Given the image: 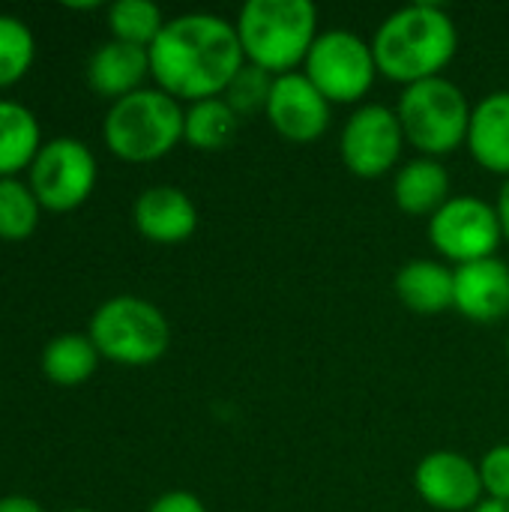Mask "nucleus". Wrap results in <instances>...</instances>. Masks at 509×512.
Returning <instances> with one entry per match:
<instances>
[{
  "label": "nucleus",
  "instance_id": "obj_13",
  "mask_svg": "<svg viewBox=\"0 0 509 512\" xmlns=\"http://www.w3.org/2000/svg\"><path fill=\"white\" fill-rule=\"evenodd\" d=\"M135 228L141 237L159 246L186 243L198 228V207L195 201L177 186H150L135 198L132 207Z\"/></svg>",
  "mask_w": 509,
  "mask_h": 512
},
{
  "label": "nucleus",
  "instance_id": "obj_8",
  "mask_svg": "<svg viewBox=\"0 0 509 512\" xmlns=\"http://www.w3.org/2000/svg\"><path fill=\"white\" fill-rule=\"evenodd\" d=\"M429 240L444 261L462 267L495 258L504 228L495 204L477 195H456L429 219Z\"/></svg>",
  "mask_w": 509,
  "mask_h": 512
},
{
  "label": "nucleus",
  "instance_id": "obj_29",
  "mask_svg": "<svg viewBox=\"0 0 509 512\" xmlns=\"http://www.w3.org/2000/svg\"><path fill=\"white\" fill-rule=\"evenodd\" d=\"M495 210H498V219H501V228H504V240L509 243V177L504 180V186H501V195H498Z\"/></svg>",
  "mask_w": 509,
  "mask_h": 512
},
{
  "label": "nucleus",
  "instance_id": "obj_6",
  "mask_svg": "<svg viewBox=\"0 0 509 512\" xmlns=\"http://www.w3.org/2000/svg\"><path fill=\"white\" fill-rule=\"evenodd\" d=\"M99 354L120 366H150L171 345V327L159 306L141 297H111L93 318L90 333Z\"/></svg>",
  "mask_w": 509,
  "mask_h": 512
},
{
  "label": "nucleus",
  "instance_id": "obj_16",
  "mask_svg": "<svg viewBox=\"0 0 509 512\" xmlns=\"http://www.w3.org/2000/svg\"><path fill=\"white\" fill-rule=\"evenodd\" d=\"M396 297L417 315H444L456 300V270L435 258H414L396 273Z\"/></svg>",
  "mask_w": 509,
  "mask_h": 512
},
{
  "label": "nucleus",
  "instance_id": "obj_30",
  "mask_svg": "<svg viewBox=\"0 0 509 512\" xmlns=\"http://www.w3.org/2000/svg\"><path fill=\"white\" fill-rule=\"evenodd\" d=\"M474 512H509V501H489L486 498Z\"/></svg>",
  "mask_w": 509,
  "mask_h": 512
},
{
  "label": "nucleus",
  "instance_id": "obj_12",
  "mask_svg": "<svg viewBox=\"0 0 509 512\" xmlns=\"http://www.w3.org/2000/svg\"><path fill=\"white\" fill-rule=\"evenodd\" d=\"M330 108L327 96L303 72H288L273 81L264 114L285 141L312 144L330 129Z\"/></svg>",
  "mask_w": 509,
  "mask_h": 512
},
{
  "label": "nucleus",
  "instance_id": "obj_1",
  "mask_svg": "<svg viewBox=\"0 0 509 512\" xmlns=\"http://www.w3.org/2000/svg\"><path fill=\"white\" fill-rule=\"evenodd\" d=\"M243 63L237 27L210 12H186L165 21L150 45V75L159 90L189 105L222 96Z\"/></svg>",
  "mask_w": 509,
  "mask_h": 512
},
{
  "label": "nucleus",
  "instance_id": "obj_27",
  "mask_svg": "<svg viewBox=\"0 0 509 512\" xmlns=\"http://www.w3.org/2000/svg\"><path fill=\"white\" fill-rule=\"evenodd\" d=\"M147 512H207V510H204L201 498H198V495H192V492H165V495H159V498L150 504V510Z\"/></svg>",
  "mask_w": 509,
  "mask_h": 512
},
{
  "label": "nucleus",
  "instance_id": "obj_17",
  "mask_svg": "<svg viewBox=\"0 0 509 512\" xmlns=\"http://www.w3.org/2000/svg\"><path fill=\"white\" fill-rule=\"evenodd\" d=\"M468 150L474 162L492 174L509 177V90L489 93L471 111Z\"/></svg>",
  "mask_w": 509,
  "mask_h": 512
},
{
  "label": "nucleus",
  "instance_id": "obj_32",
  "mask_svg": "<svg viewBox=\"0 0 509 512\" xmlns=\"http://www.w3.org/2000/svg\"><path fill=\"white\" fill-rule=\"evenodd\" d=\"M507 351H509V342H507Z\"/></svg>",
  "mask_w": 509,
  "mask_h": 512
},
{
  "label": "nucleus",
  "instance_id": "obj_7",
  "mask_svg": "<svg viewBox=\"0 0 509 512\" xmlns=\"http://www.w3.org/2000/svg\"><path fill=\"white\" fill-rule=\"evenodd\" d=\"M303 75L327 96L330 105H351L372 90L381 72L372 42L351 30H324L306 54Z\"/></svg>",
  "mask_w": 509,
  "mask_h": 512
},
{
  "label": "nucleus",
  "instance_id": "obj_11",
  "mask_svg": "<svg viewBox=\"0 0 509 512\" xmlns=\"http://www.w3.org/2000/svg\"><path fill=\"white\" fill-rule=\"evenodd\" d=\"M417 495L441 512H474L483 498L480 465L456 450H435L420 459L414 471Z\"/></svg>",
  "mask_w": 509,
  "mask_h": 512
},
{
  "label": "nucleus",
  "instance_id": "obj_9",
  "mask_svg": "<svg viewBox=\"0 0 509 512\" xmlns=\"http://www.w3.org/2000/svg\"><path fill=\"white\" fill-rule=\"evenodd\" d=\"M27 171V186L48 210H75L96 186V156L78 138L45 141Z\"/></svg>",
  "mask_w": 509,
  "mask_h": 512
},
{
  "label": "nucleus",
  "instance_id": "obj_19",
  "mask_svg": "<svg viewBox=\"0 0 509 512\" xmlns=\"http://www.w3.org/2000/svg\"><path fill=\"white\" fill-rule=\"evenodd\" d=\"M36 114L12 99H0V180L30 168L42 147Z\"/></svg>",
  "mask_w": 509,
  "mask_h": 512
},
{
  "label": "nucleus",
  "instance_id": "obj_20",
  "mask_svg": "<svg viewBox=\"0 0 509 512\" xmlns=\"http://www.w3.org/2000/svg\"><path fill=\"white\" fill-rule=\"evenodd\" d=\"M240 123L243 120L222 96L201 99V102H192L183 114V141L195 150L219 153L234 144Z\"/></svg>",
  "mask_w": 509,
  "mask_h": 512
},
{
  "label": "nucleus",
  "instance_id": "obj_18",
  "mask_svg": "<svg viewBox=\"0 0 509 512\" xmlns=\"http://www.w3.org/2000/svg\"><path fill=\"white\" fill-rule=\"evenodd\" d=\"M393 198L402 213L432 219L453 198L450 174L438 159H429V156L411 159L393 177Z\"/></svg>",
  "mask_w": 509,
  "mask_h": 512
},
{
  "label": "nucleus",
  "instance_id": "obj_10",
  "mask_svg": "<svg viewBox=\"0 0 509 512\" xmlns=\"http://www.w3.org/2000/svg\"><path fill=\"white\" fill-rule=\"evenodd\" d=\"M405 132L399 123L396 108L381 102L360 105L342 126L339 135V156L354 177L378 180L399 165Z\"/></svg>",
  "mask_w": 509,
  "mask_h": 512
},
{
  "label": "nucleus",
  "instance_id": "obj_23",
  "mask_svg": "<svg viewBox=\"0 0 509 512\" xmlns=\"http://www.w3.org/2000/svg\"><path fill=\"white\" fill-rule=\"evenodd\" d=\"M39 201L33 189L15 177L0 180V240H27L39 225Z\"/></svg>",
  "mask_w": 509,
  "mask_h": 512
},
{
  "label": "nucleus",
  "instance_id": "obj_4",
  "mask_svg": "<svg viewBox=\"0 0 509 512\" xmlns=\"http://www.w3.org/2000/svg\"><path fill=\"white\" fill-rule=\"evenodd\" d=\"M183 108L159 87H141L111 102L102 138L126 162H153L183 141Z\"/></svg>",
  "mask_w": 509,
  "mask_h": 512
},
{
  "label": "nucleus",
  "instance_id": "obj_2",
  "mask_svg": "<svg viewBox=\"0 0 509 512\" xmlns=\"http://www.w3.org/2000/svg\"><path fill=\"white\" fill-rule=\"evenodd\" d=\"M378 72L396 84L438 78L459 51V27L438 3H411L381 21L372 39Z\"/></svg>",
  "mask_w": 509,
  "mask_h": 512
},
{
  "label": "nucleus",
  "instance_id": "obj_22",
  "mask_svg": "<svg viewBox=\"0 0 509 512\" xmlns=\"http://www.w3.org/2000/svg\"><path fill=\"white\" fill-rule=\"evenodd\" d=\"M108 27H111V39L150 48L162 33L165 18L162 9L150 0H117L108 9Z\"/></svg>",
  "mask_w": 509,
  "mask_h": 512
},
{
  "label": "nucleus",
  "instance_id": "obj_15",
  "mask_svg": "<svg viewBox=\"0 0 509 512\" xmlns=\"http://www.w3.org/2000/svg\"><path fill=\"white\" fill-rule=\"evenodd\" d=\"M150 75V48L129 45L120 39L102 42L87 60V81L99 96L123 99L141 90L144 78Z\"/></svg>",
  "mask_w": 509,
  "mask_h": 512
},
{
  "label": "nucleus",
  "instance_id": "obj_3",
  "mask_svg": "<svg viewBox=\"0 0 509 512\" xmlns=\"http://www.w3.org/2000/svg\"><path fill=\"white\" fill-rule=\"evenodd\" d=\"M234 27L243 57L279 78L306 63L318 39V9L309 0H249Z\"/></svg>",
  "mask_w": 509,
  "mask_h": 512
},
{
  "label": "nucleus",
  "instance_id": "obj_21",
  "mask_svg": "<svg viewBox=\"0 0 509 512\" xmlns=\"http://www.w3.org/2000/svg\"><path fill=\"white\" fill-rule=\"evenodd\" d=\"M99 348L84 333H60L42 351V372L60 387L84 384L99 366Z\"/></svg>",
  "mask_w": 509,
  "mask_h": 512
},
{
  "label": "nucleus",
  "instance_id": "obj_5",
  "mask_svg": "<svg viewBox=\"0 0 509 512\" xmlns=\"http://www.w3.org/2000/svg\"><path fill=\"white\" fill-rule=\"evenodd\" d=\"M471 111L465 90L444 75L405 87L396 105L405 141L429 159L447 156L468 141Z\"/></svg>",
  "mask_w": 509,
  "mask_h": 512
},
{
  "label": "nucleus",
  "instance_id": "obj_24",
  "mask_svg": "<svg viewBox=\"0 0 509 512\" xmlns=\"http://www.w3.org/2000/svg\"><path fill=\"white\" fill-rule=\"evenodd\" d=\"M273 81L276 75H270L267 69L255 66V63H243L234 78L228 81L222 99L237 111V117H252L258 111H267V102H270V93H273Z\"/></svg>",
  "mask_w": 509,
  "mask_h": 512
},
{
  "label": "nucleus",
  "instance_id": "obj_28",
  "mask_svg": "<svg viewBox=\"0 0 509 512\" xmlns=\"http://www.w3.org/2000/svg\"><path fill=\"white\" fill-rule=\"evenodd\" d=\"M0 512H42V507L27 495H6L0 498Z\"/></svg>",
  "mask_w": 509,
  "mask_h": 512
},
{
  "label": "nucleus",
  "instance_id": "obj_14",
  "mask_svg": "<svg viewBox=\"0 0 509 512\" xmlns=\"http://www.w3.org/2000/svg\"><path fill=\"white\" fill-rule=\"evenodd\" d=\"M453 309L474 324H495L509 315V267L501 258H486L456 267Z\"/></svg>",
  "mask_w": 509,
  "mask_h": 512
},
{
  "label": "nucleus",
  "instance_id": "obj_26",
  "mask_svg": "<svg viewBox=\"0 0 509 512\" xmlns=\"http://www.w3.org/2000/svg\"><path fill=\"white\" fill-rule=\"evenodd\" d=\"M480 480L489 501H509V444L492 447L480 459Z\"/></svg>",
  "mask_w": 509,
  "mask_h": 512
},
{
  "label": "nucleus",
  "instance_id": "obj_25",
  "mask_svg": "<svg viewBox=\"0 0 509 512\" xmlns=\"http://www.w3.org/2000/svg\"><path fill=\"white\" fill-rule=\"evenodd\" d=\"M36 54V39L33 30L15 18V15H0V87L18 81Z\"/></svg>",
  "mask_w": 509,
  "mask_h": 512
},
{
  "label": "nucleus",
  "instance_id": "obj_31",
  "mask_svg": "<svg viewBox=\"0 0 509 512\" xmlns=\"http://www.w3.org/2000/svg\"><path fill=\"white\" fill-rule=\"evenodd\" d=\"M66 512H90V510H66Z\"/></svg>",
  "mask_w": 509,
  "mask_h": 512
}]
</instances>
